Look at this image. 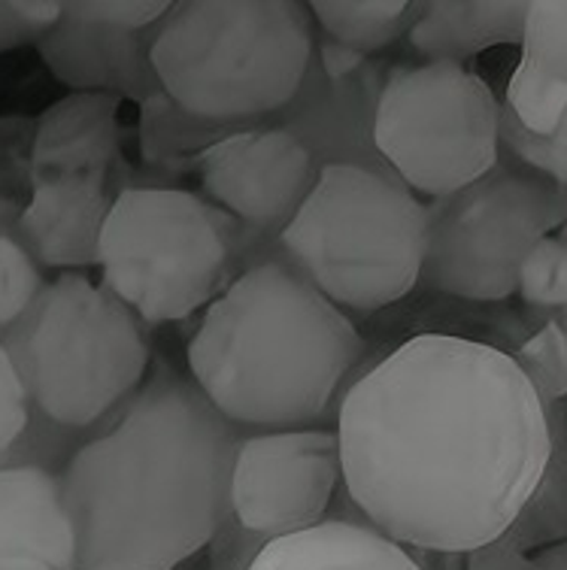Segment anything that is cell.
<instances>
[{"label":"cell","instance_id":"13","mask_svg":"<svg viewBox=\"0 0 567 570\" xmlns=\"http://www.w3.org/2000/svg\"><path fill=\"white\" fill-rule=\"evenodd\" d=\"M382 79L385 77L373 61L346 79L325 77V70L310 61V70L292 104L264 125H276L295 134L306 146V153L313 155L319 170L331 165H355L394 176L373 142Z\"/></svg>","mask_w":567,"mask_h":570},{"label":"cell","instance_id":"21","mask_svg":"<svg viewBox=\"0 0 567 570\" xmlns=\"http://www.w3.org/2000/svg\"><path fill=\"white\" fill-rule=\"evenodd\" d=\"M310 12L325 37L373 56L410 33L419 0H313Z\"/></svg>","mask_w":567,"mask_h":570},{"label":"cell","instance_id":"9","mask_svg":"<svg viewBox=\"0 0 567 570\" xmlns=\"http://www.w3.org/2000/svg\"><path fill=\"white\" fill-rule=\"evenodd\" d=\"M373 142L410 191L447 198L501 161V100L468 65H398L382 79Z\"/></svg>","mask_w":567,"mask_h":570},{"label":"cell","instance_id":"4","mask_svg":"<svg viewBox=\"0 0 567 570\" xmlns=\"http://www.w3.org/2000/svg\"><path fill=\"white\" fill-rule=\"evenodd\" d=\"M316 49L301 0H174L153 67L164 95L197 119L258 128L285 110Z\"/></svg>","mask_w":567,"mask_h":570},{"label":"cell","instance_id":"15","mask_svg":"<svg viewBox=\"0 0 567 570\" xmlns=\"http://www.w3.org/2000/svg\"><path fill=\"white\" fill-rule=\"evenodd\" d=\"M77 538L61 504V476L0 468V570H74Z\"/></svg>","mask_w":567,"mask_h":570},{"label":"cell","instance_id":"32","mask_svg":"<svg viewBox=\"0 0 567 570\" xmlns=\"http://www.w3.org/2000/svg\"><path fill=\"white\" fill-rule=\"evenodd\" d=\"M468 570H544V564L537 552H528L507 528L501 538L468 552Z\"/></svg>","mask_w":567,"mask_h":570},{"label":"cell","instance_id":"25","mask_svg":"<svg viewBox=\"0 0 567 570\" xmlns=\"http://www.w3.org/2000/svg\"><path fill=\"white\" fill-rule=\"evenodd\" d=\"M528 307L549 309L553 316L567 309V243L549 234L528 253L519 267V288Z\"/></svg>","mask_w":567,"mask_h":570},{"label":"cell","instance_id":"2","mask_svg":"<svg viewBox=\"0 0 567 570\" xmlns=\"http://www.w3.org/2000/svg\"><path fill=\"white\" fill-rule=\"evenodd\" d=\"M241 428L192 376L155 367L61 476L74 570H179L231 519Z\"/></svg>","mask_w":567,"mask_h":570},{"label":"cell","instance_id":"27","mask_svg":"<svg viewBox=\"0 0 567 570\" xmlns=\"http://www.w3.org/2000/svg\"><path fill=\"white\" fill-rule=\"evenodd\" d=\"M33 137L37 119L0 116V198L25 207L33 191Z\"/></svg>","mask_w":567,"mask_h":570},{"label":"cell","instance_id":"36","mask_svg":"<svg viewBox=\"0 0 567 570\" xmlns=\"http://www.w3.org/2000/svg\"><path fill=\"white\" fill-rule=\"evenodd\" d=\"M22 209L25 207H19V204L0 198V219H19V216H22Z\"/></svg>","mask_w":567,"mask_h":570},{"label":"cell","instance_id":"38","mask_svg":"<svg viewBox=\"0 0 567 570\" xmlns=\"http://www.w3.org/2000/svg\"><path fill=\"white\" fill-rule=\"evenodd\" d=\"M179 570H207V568H188V564H186V568H179Z\"/></svg>","mask_w":567,"mask_h":570},{"label":"cell","instance_id":"1","mask_svg":"<svg viewBox=\"0 0 567 570\" xmlns=\"http://www.w3.org/2000/svg\"><path fill=\"white\" fill-rule=\"evenodd\" d=\"M334 431L352 504L380 534L428 552L501 538L553 450L514 355L452 334H419L355 376Z\"/></svg>","mask_w":567,"mask_h":570},{"label":"cell","instance_id":"19","mask_svg":"<svg viewBox=\"0 0 567 570\" xmlns=\"http://www.w3.org/2000/svg\"><path fill=\"white\" fill-rule=\"evenodd\" d=\"M546 422H549V461H546L544 476L537 483L535 494L510 531L528 552L567 543V397L558 404L546 406Z\"/></svg>","mask_w":567,"mask_h":570},{"label":"cell","instance_id":"5","mask_svg":"<svg viewBox=\"0 0 567 570\" xmlns=\"http://www.w3.org/2000/svg\"><path fill=\"white\" fill-rule=\"evenodd\" d=\"M426 237V204L401 179L331 165L258 262L280 258L340 309L373 313L419 285Z\"/></svg>","mask_w":567,"mask_h":570},{"label":"cell","instance_id":"30","mask_svg":"<svg viewBox=\"0 0 567 570\" xmlns=\"http://www.w3.org/2000/svg\"><path fill=\"white\" fill-rule=\"evenodd\" d=\"M271 540L255 534L250 528H243L234 515L225 525L218 528V534L209 540L207 570H250L255 559L262 556L264 547Z\"/></svg>","mask_w":567,"mask_h":570},{"label":"cell","instance_id":"3","mask_svg":"<svg viewBox=\"0 0 567 570\" xmlns=\"http://www.w3.org/2000/svg\"><path fill=\"white\" fill-rule=\"evenodd\" d=\"M368 343L350 316L280 258L246 267L207 307L188 376L241 431L338 425Z\"/></svg>","mask_w":567,"mask_h":570},{"label":"cell","instance_id":"35","mask_svg":"<svg viewBox=\"0 0 567 570\" xmlns=\"http://www.w3.org/2000/svg\"><path fill=\"white\" fill-rule=\"evenodd\" d=\"M537 559H540L544 570H567V543L540 549V552H537Z\"/></svg>","mask_w":567,"mask_h":570},{"label":"cell","instance_id":"33","mask_svg":"<svg viewBox=\"0 0 567 570\" xmlns=\"http://www.w3.org/2000/svg\"><path fill=\"white\" fill-rule=\"evenodd\" d=\"M313 61L325 70V77L346 79L352 73H359L361 67L371 61V56H361V52H355L350 46L338 43V40H331V37L322 33V37H316Z\"/></svg>","mask_w":567,"mask_h":570},{"label":"cell","instance_id":"11","mask_svg":"<svg viewBox=\"0 0 567 570\" xmlns=\"http://www.w3.org/2000/svg\"><path fill=\"white\" fill-rule=\"evenodd\" d=\"M343 489L334 428L246 434L231 471V515L267 540L325 522Z\"/></svg>","mask_w":567,"mask_h":570},{"label":"cell","instance_id":"22","mask_svg":"<svg viewBox=\"0 0 567 570\" xmlns=\"http://www.w3.org/2000/svg\"><path fill=\"white\" fill-rule=\"evenodd\" d=\"M91 431H79V428L58 425L55 419L43 416L40 410L28 413V425L12 443L10 450L3 452L0 468H37V471L65 476L67 464L74 461L82 443L88 440Z\"/></svg>","mask_w":567,"mask_h":570},{"label":"cell","instance_id":"8","mask_svg":"<svg viewBox=\"0 0 567 570\" xmlns=\"http://www.w3.org/2000/svg\"><path fill=\"white\" fill-rule=\"evenodd\" d=\"M422 279L465 301H504L537 243L567 222V188L501 146V161L477 183L426 204Z\"/></svg>","mask_w":567,"mask_h":570},{"label":"cell","instance_id":"18","mask_svg":"<svg viewBox=\"0 0 567 570\" xmlns=\"http://www.w3.org/2000/svg\"><path fill=\"white\" fill-rule=\"evenodd\" d=\"M250 570H422L413 552L368 522L325 519L271 540Z\"/></svg>","mask_w":567,"mask_h":570},{"label":"cell","instance_id":"26","mask_svg":"<svg viewBox=\"0 0 567 570\" xmlns=\"http://www.w3.org/2000/svg\"><path fill=\"white\" fill-rule=\"evenodd\" d=\"M522 58L553 77L567 79V0H531Z\"/></svg>","mask_w":567,"mask_h":570},{"label":"cell","instance_id":"23","mask_svg":"<svg viewBox=\"0 0 567 570\" xmlns=\"http://www.w3.org/2000/svg\"><path fill=\"white\" fill-rule=\"evenodd\" d=\"M16 222L0 219V341L46 288L43 267L28 253Z\"/></svg>","mask_w":567,"mask_h":570},{"label":"cell","instance_id":"29","mask_svg":"<svg viewBox=\"0 0 567 570\" xmlns=\"http://www.w3.org/2000/svg\"><path fill=\"white\" fill-rule=\"evenodd\" d=\"M61 10L65 0H0V52L40 43Z\"/></svg>","mask_w":567,"mask_h":570},{"label":"cell","instance_id":"7","mask_svg":"<svg viewBox=\"0 0 567 570\" xmlns=\"http://www.w3.org/2000/svg\"><path fill=\"white\" fill-rule=\"evenodd\" d=\"M243 264L246 246L234 219L179 186L119 191L100 234V285L146 325L209 307Z\"/></svg>","mask_w":567,"mask_h":570},{"label":"cell","instance_id":"12","mask_svg":"<svg viewBox=\"0 0 567 570\" xmlns=\"http://www.w3.org/2000/svg\"><path fill=\"white\" fill-rule=\"evenodd\" d=\"M170 3L65 0L61 19L37 43V52L70 91H104L140 107L164 91L153 67V43Z\"/></svg>","mask_w":567,"mask_h":570},{"label":"cell","instance_id":"10","mask_svg":"<svg viewBox=\"0 0 567 570\" xmlns=\"http://www.w3.org/2000/svg\"><path fill=\"white\" fill-rule=\"evenodd\" d=\"M195 170L201 195L241 228L246 246L243 271L289 228L319 179V167L304 142L276 125L222 137L197 158Z\"/></svg>","mask_w":567,"mask_h":570},{"label":"cell","instance_id":"24","mask_svg":"<svg viewBox=\"0 0 567 570\" xmlns=\"http://www.w3.org/2000/svg\"><path fill=\"white\" fill-rule=\"evenodd\" d=\"M525 380L535 385L544 406L567 397V328L558 318H549L544 328L531 334L514 355Z\"/></svg>","mask_w":567,"mask_h":570},{"label":"cell","instance_id":"20","mask_svg":"<svg viewBox=\"0 0 567 570\" xmlns=\"http://www.w3.org/2000/svg\"><path fill=\"white\" fill-rule=\"evenodd\" d=\"M234 131H243V128L197 119L164 91L140 104V155L146 165L158 170L195 167L197 158L207 153L213 142Z\"/></svg>","mask_w":567,"mask_h":570},{"label":"cell","instance_id":"16","mask_svg":"<svg viewBox=\"0 0 567 570\" xmlns=\"http://www.w3.org/2000/svg\"><path fill=\"white\" fill-rule=\"evenodd\" d=\"M121 104L104 91H70L40 112L33 137V176L100 174L109 186L128 174L121 158Z\"/></svg>","mask_w":567,"mask_h":570},{"label":"cell","instance_id":"6","mask_svg":"<svg viewBox=\"0 0 567 570\" xmlns=\"http://www.w3.org/2000/svg\"><path fill=\"white\" fill-rule=\"evenodd\" d=\"M146 328L109 288L86 274H58L0 343L33 410L91 431L146 383Z\"/></svg>","mask_w":567,"mask_h":570},{"label":"cell","instance_id":"31","mask_svg":"<svg viewBox=\"0 0 567 570\" xmlns=\"http://www.w3.org/2000/svg\"><path fill=\"white\" fill-rule=\"evenodd\" d=\"M28 413H31V404H28V395H25V385L16 367H12L3 343H0V459L25 431Z\"/></svg>","mask_w":567,"mask_h":570},{"label":"cell","instance_id":"34","mask_svg":"<svg viewBox=\"0 0 567 570\" xmlns=\"http://www.w3.org/2000/svg\"><path fill=\"white\" fill-rule=\"evenodd\" d=\"M410 552L422 570H468V552H428V549H410Z\"/></svg>","mask_w":567,"mask_h":570},{"label":"cell","instance_id":"28","mask_svg":"<svg viewBox=\"0 0 567 570\" xmlns=\"http://www.w3.org/2000/svg\"><path fill=\"white\" fill-rule=\"evenodd\" d=\"M501 146L519 161L567 188V110L549 137H531L516 125L514 116L504 110L501 104Z\"/></svg>","mask_w":567,"mask_h":570},{"label":"cell","instance_id":"17","mask_svg":"<svg viewBox=\"0 0 567 570\" xmlns=\"http://www.w3.org/2000/svg\"><path fill=\"white\" fill-rule=\"evenodd\" d=\"M531 0H419L410 46L426 61H456L495 46H522Z\"/></svg>","mask_w":567,"mask_h":570},{"label":"cell","instance_id":"37","mask_svg":"<svg viewBox=\"0 0 567 570\" xmlns=\"http://www.w3.org/2000/svg\"><path fill=\"white\" fill-rule=\"evenodd\" d=\"M553 318H558V322H561V325H565V328H567V309H561V313H556V316H553Z\"/></svg>","mask_w":567,"mask_h":570},{"label":"cell","instance_id":"14","mask_svg":"<svg viewBox=\"0 0 567 570\" xmlns=\"http://www.w3.org/2000/svg\"><path fill=\"white\" fill-rule=\"evenodd\" d=\"M113 200V186L100 174L33 176L31 200L16 230L43 271L79 274L98 264L100 234Z\"/></svg>","mask_w":567,"mask_h":570}]
</instances>
